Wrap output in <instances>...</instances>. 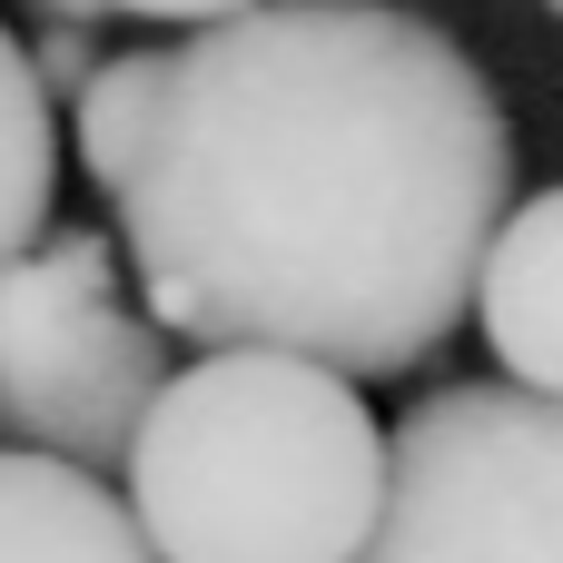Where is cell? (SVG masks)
Listing matches in <instances>:
<instances>
[{"instance_id":"obj_1","label":"cell","mask_w":563,"mask_h":563,"mask_svg":"<svg viewBox=\"0 0 563 563\" xmlns=\"http://www.w3.org/2000/svg\"><path fill=\"white\" fill-rule=\"evenodd\" d=\"M109 198L168 336L297 346L376 386L475 317L515 208V129L435 20L257 0L168 49L148 148Z\"/></svg>"},{"instance_id":"obj_2","label":"cell","mask_w":563,"mask_h":563,"mask_svg":"<svg viewBox=\"0 0 563 563\" xmlns=\"http://www.w3.org/2000/svg\"><path fill=\"white\" fill-rule=\"evenodd\" d=\"M119 485L158 563H356L386 505V426L346 366L208 346L158 386Z\"/></svg>"},{"instance_id":"obj_3","label":"cell","mask_w":563,"mask_h":563,"mask_svg":"<svg viewBox=\"0 0 563 563\" xmlns=\"http://www.w3.org/2000/svg\"><path fill=\"white\" fill-rule=\"evenodd\" d=\"M119 277V247L89 228L30 238L0 267V445H40L99 475L129 465L168 386V327L139 317Z\"/></svg>"},{"instance_id":"obj_4","label":"cell","mask_w":563,"mask_h":563,"mask_svg":"<svg viewBox=\"0 0 563 563\" xmlns=\"http://www.w3.org/2000/svg\"><path fill=\"white\" fill-rule=\"evenodd\" d=\"M356 563H563V396L505 376L406 406Z\"/></svg>"},{"instance_id":"obj_5","label":"cell","mask_w":563,"mask_h":563,"mask_svg":"<svg viewBox=\"0 0 563 563\" xmlns=\"http://www.w3.org/2000/svg\"><path fill=\"white\" fill-rule=\"evenodd\" d=\"M475 327L515 386L563 396V188H534L505 208L485 277H475Z\"/></svg>"},{"instance_id":"obj_6","label":"cell","mask_w":563,"mask_h":563,"mask_svg":"<svg viewBox=\"0 0 563 563\" xmlns=\"http://www.w3.org/2000/svg\"><path fill=\"white\" fill-rule=\"evenodd\" d=\"M0 563H158V544L99 465L0 445Z\"/></svg>"},{"instance_id":"obj_7","label":"cell","mask_w":563,"mask_h":563,"mask_svg":"<svg viewBox=\"0 0 563 563\" xmlns=\"http://www.w3.org/2000/svg\"><path fill=\"white\" fill-rule=\"evenodd\" d=\"M59 99L40 89L30 49L0 30V267L49 238V188H59Z\"/></svg>"},{"instance_id":"obj_8","label":"cell","mask_w":563,"mask_h":563,"mask_svg":"<svg viewBox=\"0 0 563 563\" xmlns=\"http://www.w3.org/2000/svg\"><path fill=\"white\" fill-rule=\"evenodd\" d=\"M158 89H168V49H119L89 69V89L69 99L79 109V168L99 188H119L148 148V119H158Z\"/></svg>"},{"instance_id":"obj_9","label":"cell","mask_w":563,"mask_h":563,"mask_svg":"<svg viewBox=\"0 0 563 563\" xmlns=\"http://www.w3.org/2000/svg\"><path fill=\"white\" fill-rule=\"evenodd\" d=\"M30 69H40V89L69 109V99L89 89V69H99V49H89V20H49V30L30 40Z\"/></svg>"},{"instance_id":"obj_10","label":"cell","mask_w":563,"mask_h":563,"mask_svg":"<svg viewBox=\"0 0 563 563\" xmlns=\"http://www.w3.org/2000/svg\"><path fill=\"white\" fill-rule=\"evenodd\" d=\"M109 10H129V20H228V10H257V0H109Z\"/></svg>"},{"instance_id":"obj_11","label":"cell","mask_w":563,"mask_h":563,"mask_svg":"<svg viewBox=\"0 0 563 563\" xmlns=\"http://www.w3.org/2000/svg\"><path fill=\"white\" fill-rule=\"evenodd\" d=\"M40 10H49V20H99L109 0H40Z\"/></svg>"},{"instance_id":"obj_12","label":"cell","mask_w":563,"mask_h":563,"mask_svg":"<svg viewBox=\"0 0 563 563\" xmlns=\"http://www.w3.org/2000/svg\"><path fill=\"white\" fill-rule=\"evenodd\" d=\"M544 10H563V0H544Z\"/></svg>"}]
</instances>
